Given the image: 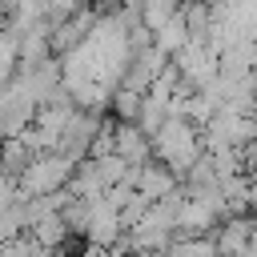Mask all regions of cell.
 Wrapping results in <instances>:
<instances>
[{
    "mask_svg": "<svg viewBox=\"0 0 257 257\" xmlns=\"http://www.w3.org/2000/svg\"><path fill=\"white\" fill-rule=\"evenodd\" d=\"M185 44H189V32H185V20H181V12H177L173 20H165V24L153 32V48H157L161 56H177Z\"/></svg>",
    "mask_w": 257,
    "mask_h": 257,
    "instance_id": "6da1fadb",
    "label": "cell"
},
{
    "mask_svg": "<svg viewBox=\"0 0 257 257\" xmlns=\"http://www.w3.org/2000/svg\"><path fill=\"white\" fill-rule=\"evenodd\" d=\"M181 12V0H141L137 4V20L149 28V32H157L165 20H173Z\"/></svg>",
    "mask_w": 257,
    "mask_h": 257,
    "instance_id": "7a4b0ae2",
    "label": "cell"
}]
</instances>
